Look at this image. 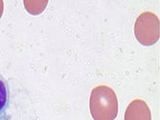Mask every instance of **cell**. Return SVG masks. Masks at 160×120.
<instances>
[{
	"instance_id": "obj_1",
	"label": "cell",
	"mask_w": 160,
	"mask_h": 120,
	"mask_svg": "<svg viewBox=\"0 0 160 120\" xmlns=\"http://www.w3.org/2000/svg\"><path fill=\"white\" fill-rule=\"evenodd\" d=\"M89 110L94 120H115L118 114L115 92L106 85L95 87L89 98Z\"/></svg>"
},
{
	"instance_id": "obj_2",
	"label": "cell",
	"mask_w": 160,
	"mask_h": 120,
	"mask_svg": "<svg viewBox=\"0 0 160 120\" xmlns=\"http://www.w3.org/2000/svg\"><path fill=\"white\" fill-rule=\"evenodd\" d=\"M160 23L156 14L144 12L137 17L134 25V35L143 46H152L160 37Z\"/></svg>"
},
{
	"instance_id": "obj_3",
	"label": "cell",
	"mask_w": 160,
	"mask_h": 120,
	"mask_svg": "<svg viewBox=\"0 0 160 120\" xmlns=\"http://www.w3.org/2000/svg\"><path fill=\"white\" fill-rule=\"evenodd\" d=\"M124 120H152L151 110L144 100L135 99L128 106Z\"/></svg>"
},
{
	"instance_id": "obj_4",
	"label": "cell",
	"mask_w": 160,
	"mask_h": 120,
	"mask_svg": "<svg viewBox=\"0 0 160 120\" xmlns=\"http://www.w3.org/2000/svg\"><path fill=\"white\" fill-rule=\"evenodd\" d=\"M49 0H23L26 12L32 16H38L42 13L47 7Z\"/></svg>"
},
{
	"instance_id": "obj_5",
	"label": "cell",
	"mask_w": 160,
	"mask_h": 120,
	"mask_svg": "<svg viewBox=\"0 0 160 120\" xmlns=\"http://www.w3.org/2000/svg\"><path fill=\"white\" fill-rule=\"evenodd\" d=\"M10 93L7 80L0 74V115L3 114L9 105Z\"/></svg>"
},
{
	"instance_id": "obj_6",
	"label": "cell",
	"mask_w": 160,
	"mask_h": 120,
	"mask_svg": "<svg viewBox=\"0 0 160 120\" xmlns=\"http://www.w3.org/2000/svg\"><path fill=\"white\" fill-rule=\"evenodd\" d=\"M3 11H4V2L3 0H0V18L2 17Z\"/></svg>"
},
{
	"instance_id": "obj_7",
	"label": "cell",
	"mask_w": 160,
	"mask_h": 120,
	"mask_svg": "<svg viewBox=\"0 0 160 120\" xmlns=\"http://www.w3.org/2000/svg\"><path fill=\"white\" fill-rule=\"evenodd\" d=\"M0 120H11V119L8 116H6V115L1 114V115H0Z\"/></svg>"
}]
</instances>
